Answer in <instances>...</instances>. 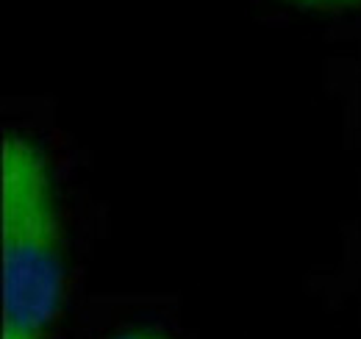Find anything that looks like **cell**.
<instances>
[{
    "label": "cell",
    "mask_w": 361,
    "mask_h": 339,
    "mask_svg": "<svg viewBox=\"0 0 361 339\" xmlns=\"http://www.w3.org/2000/svg\"><path fill=\"white\" fill-rule=\"evenodd\" d=\"M6 339H45L61 303V242L42 153L20 136L3 145Z\"/></svg>",
    "instance_id": "obj_1"
},
{
    "label": "cell",
    "mask_w": 361,
    "mask_h": 339,
    "mask_svg": "<svg viewBox=\"0 0 361 339\" xmlns=\"http://www.w3.org/2000/svg\"><path fill=\"white\" fill-rule=\"evenodd\" d=\"M114 339H161L156 334H145V331H131V334H123V337H114Z\"/></svg>",
    "instance_id": "obj_2"
},
{
    "label": "cell",
    "mask_w": 361,
    "mask_h": 339,
    "mask_svg": "<svg viewBox=\"0 0 361 339\" xmlns=\"http://www.w3.org/2000/svg\"><path fill=\"white\" fill-rule=\"evenodd\" d=\"M300 3H312V6H339V3H350V0H300Z\"/></svg>",
    "instance_id": "obj_3"
}]
</instances>
